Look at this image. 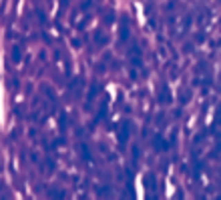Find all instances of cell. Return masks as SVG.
Segmentation results:
<instances>
[{"label": "cell", "mask_w": 221, "mask_h": 200, "mask_svg": "<svg viewBox=\"0 0 221 200\" xmlns=\"http://www.w3.org/2000/svg\"><path fill=\"white\" fill-rule=\"evenodd\" d=\"M131 126H133V124H131L129 120H125V122L121 124V132H119V142L121 144L127 142V138H129V134H131Z\"/></svg>", "instance_id": "1"}, {"label": "cell", "mask_w": 221, "mask_h": 200, "mask_svg": "<svg viewBox=\"0 0 221 200\" xmlns=\"http://www.w3.org/2000/svg\"><path fill=\"white\" fill-rule=\"evenodd\" d=\"M48 196H53V198H63L64 192H60V190H50V192H48Z\"/></svg>", "instance_id": "8"}, {"label": "cell", "mask_w": 221, "mask_h": 200, "mask_svg": "<svg viewBox=\"0 0 221 200\" xmlns=\"http://www.w3.org/2000/svg\"><path fill=\"white\" fill-rule=\"evenodd\" d=\"M107 104H109V98L105 96V100H103V104H101V110H99V114H96L95 122H99V120H103V118H105V114H107Z\"/></svg>", "instance_id": "5"}, {"label": "cell", "mask_w": 221, "mask_h": 200, "mask_svg": "<svg viewBox=\"0 0 221 200\" xmlns=\"http://www.w3.org/2000/svg\"><path fill=\"white\" fill-rule=\"evenodd\" d=\"M95 92H96V84H92V88H91V92H89V98H87V100H89V102H91V100H92V98H95Z\"/></svg>", "instance_id": "10"}, {"label": "cell", "mask_w": 221, "mask_h": 200, "mask_svg": "<svg viewBox=\"0 0 221 200\" xmlns=\"http://www.w3.org/2000/svg\"><path fill=\"white\" fill-rule=\"evenodd\" d=\"M161 88H163V92L159 90V102H161V104H167V102H171V92H169V86L165 84H161Z\"/></svg>", "instance_id": "4"}, {"label": "cell", "mask_w": 221, "mask_h": 200, "mask_svg": "<svg viewBox=\"0 0 221 200\" xmlns=\"http://www.w3.org/2000/svg\"><path fill=\"white\" fill-rule=\"evenodd\" d=\"M147 186H149V188H153V186H155V176H153V174H147Z\"/></svg>", "instance_id": "9"}, {"label": "cell", "mask_w": 221, "mask_h": 200, "mask_svg": "<svg viewBox=\"0 0 221 200\" xmlns=\"http://www.w3.org/2000/svg\"><path fill=\"white\" fill-rule=\"evenodd\" d=\"M20 56H22V54H20V48H18V46H14V50H12V60L18 62V60H20Z\"/></svg>", "instance_id": "7"}, {"label": "cell", "mask_w": 221, "mask_h": 200, "mask_svg": "<svg viewBox=\"0 0 221 200\" xmlns=\"http://www.w3.org/2000/svg\"><path fill=\"white\" fill-rule=\"evenodd\" d=\"M127 38H129V18L123 16L121 18V42H127Z\"/></svg>", "instance_id": "3"}, {"label": "cell", "mask_w": 221, "mask_h": 200, "mask_svg": "<svg viewBox=\"0 0 221 200\" xmlns=\"http://www.w3.org/2000/svg\"><path fill=\"white\" fill-rule=\"evenodd\" d=\"M81 150H82V158L85 160H91V152H89V148H87V144H81Z\"/></svg>", "instance_id": "6"}, {"label": "cell", "mask_w": 221, "mask_h": 200, "mask_svg": "<svg viewBox=\"0 0 221 200\" xmlns=\"http://www.w3.org/2000/svg\"><path fill=\"white\" fill-rule=\"evenodd\" d=\"M153 148L157 150V152H159V150H169V148H171V144H169L167 140L161 136V134H157V136L153 138Z\"/></svg>", "instance_id": "2"}]
</instances>
